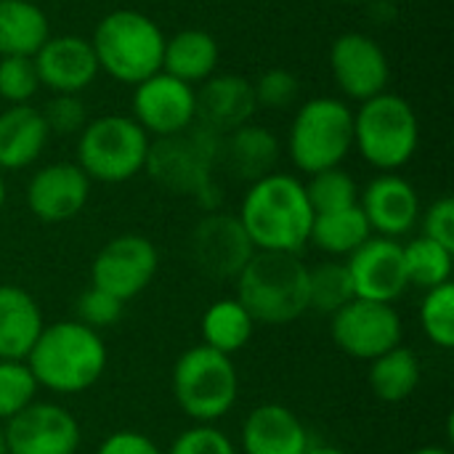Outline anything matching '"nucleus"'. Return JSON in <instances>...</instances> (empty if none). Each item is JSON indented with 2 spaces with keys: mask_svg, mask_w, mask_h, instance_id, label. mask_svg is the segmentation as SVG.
I'll return each mask as SVG.
<instances>
[{
  "mask_svg": "<svg viewBox=\"0 0 454 454\" xmlns=\"http://www.w3.org/2000/svg\"><path fill=\"white\" fill-rule=\"evenodd\" d=\"M330 72L351 101H367L386 90L391 64L386 51L364 32H343L330 45Z\"/></svg>",
  "mask_w": 454,
  "mask_h": 454,
  "instance_id": "2eb2a0df",
  "label": "nucleus"
},
{
  "mask_svg": "<svg viewBox=\"0 0 454 454\" xmlns=\"http://www.w3.org/2000/svg\"><path fill=\"white\" fill-rule=\"evenodd\" d=\"M98 69L125 85H138L162 72L165 35L154 19L133 8L109 11L90 37Z\"/></svg>",
  "mask_w": 454,
  "mask_h": 454,
  "instance_id": "20e7f679",
  "label": "nucleus"
},
{
  "mask_svg": "<svg viewBox=\"0 0 454 454\" xmlns=\"http://www.w3.org/2000/svg\"><path fill=\"white\" fill-rule=\"evenodd\" d=\"M170 391L178 410L189 420L215 426L239 399V372L231 356L200 343L176 359Z\"/></svg>",
  "mask_w": 454,
  "mask_h": 454,
  "instance_id": "0eeeda50",
  "label": "nucleus"
},
{
  "mask_svg": "<svg viewBox=\"0 0 454 454\" xmlns=\"http://www.w3.org/2000/svg\"><path fill=\"white\" fill-rule=\"evenodd\" d=\"M24 362L37 380V388L74 396L101 380L109 354L101 333L77 319H61L43 327Z\"/></svg>",
  "mask_w": 454,
  "mask_h": 454,
  "instance_id": "f03ea898",
  "label": "nucleus"
},
{
  "mask_svg": "<svg viewBox=\"0 0 454 454\" xmlns=\"http://www.w3.org/2000/svg\"><path fill=\"white\" fill-rule=\"evenodd\" d=\"M370 237H372V229H370L362 207L354 205V207H346V210L314 215L309 242L314 247H319L322 253L333 255V258H348Z\"/></svg>",
  "mask_w": 454,
  "mask_h": 454,
  "instance_id": "c85d7f7f",
  "label": "nucleus"
},
{
  "mask_svg": "<svg viewBox=\"0 0 454 454\" xmlns=\"http://www.w3.org/2000/svg\"><path fill=\"white\" fill-rule=\"evenodd\" d=\"M402 255L410 287L415 285L420 290H434L452 282L454 250H447L444 245L420 234L412 242L402 245Z\"/></svg>",
  "mask_w": 454,
  "mask_h": 454,
  "instance_id": "c756f323",
  "label": "nucleus"
},
{
  "mask_svg": "<svg viewBox=\"0 0 454 454\" xmlns=\"http://www.w3.org/2000/svg\"><path fill=\"white\" fill-rule=\"evenodd\" d=\"M311 439L303 420L285 404H261L242 423L245 454H303Z\"/></svg>",
  "mask_w": 454,
  "mask_h": 454,
  "instance_id": "412c9836",
  "label": "nucleus"
},
{
  "mask_svg": "<svg viewBox=\"0 0 454 454\" xmlns=\"http://www.w3.org/2000/svg\"><path fill=\"white\" fill-rule=\"evenodd\" d=\"M40 114L45 120L48 133H59V136H72L88 125V109L82 104V98L77 93H53L43 106Z\"/></svg>",
  "mask_w": 454,
  "mask_h": 454,
  "instance_id": "e433bc0d",
  "label": "nucleus"
},
{
  "mask_svg": "<svg viewBox=\"0 0 454 454\" xmlns=\"http://www.w3.org/2000/svg\"><path fill=\"white\" fill-rule=\"evenodd\" d=\"M423 237L454 250V200L439 197L426 213H423Z\"/></svg>",
  "mask_w": 454,
  "mask_h": 454,
  "instance_id": "ea45409f",
  "label": "nucleus"
},
{
  "mask_svg": "<svg viewBox=\"0 0 454 454\" xmlns=\"http://www.w3.org/2000/svg\"><path fill=\"white\" fill-rule=\"evenodd\" d=\"M218 149H221V136L194 122L181 133L149 144L144 170L162 189L202 200L213 210V202L218 197V186H215Z\"/></svg>",
  "mask_w": 454,
  "mask_h": 454,
  "instance_id": "39448f33",
  "label": "nucleus"
},
{
  "mask_svg": "<svg viewBox=\"0 0 454 454\" xmlns=\"http://www.w3.org/2000/svg\"><path fill=\"white\" fill-rule=\"evenodd\" d=\"M51 37L48 16L32 0H0V56H35Z\"/></svg>",
  "mask_w": 454,
  "mask_h": 454,
  "instance_id": "a878e982",
  "label": "nucleus"
},
{
  "mask_svg": "<svg viewBox=\"0 0 454 454\" xmlns=\"http://www.w3.org/2000/svg\"><path fill=\"white\" fill-rule=\"evenodd\" d=\"M8 454H77L82 431L77 418L56 402H32L3 423Z\"/></svg>",
  "mask_w": 454,
  "mask_h": 454,
  "instance_id": "f8f14e48",
  "label": "nucleus"
},
{
  "mask_svg": "<svg viewBox=\"0 0 454 454\" xmlns=\"http://www.w3.org/2000/svg\"><path fill=\"white\" fill-rule=\"evenodd\" d=\"M125 303L117 301L114 295L98 290V287H88L80 298H77V322L90 327V330H104L112 327L114 322H120Z\"/></svg>",
  "mask_w": 454,
  "mask_h": 454,
  "instance_id": "58836bf2",
  "label": "nucleus"
},
{
  "mask_svg": "<svg viewBox=\"0 0 454 454\" xmlns=\"http://www.w3.org/2000/svg\"><path fill=\"white\" fill-rule=\"evenodd\" d=\"M32 59L40 85H45L51 93L80 96L101 72L90 40L80 35H51Z\"/></svg>",
  "mask_w": 454,
  "mask_h": 454,
  "instance_id": "6ab92c4d",
  "label": "nucleus"
},
{
  "mask_svg": "<svg viewBox=\"0 0 454 454\" xmlns=\"http://www.w3.org/2000/svg\"><path fill=\"white\" fill-rule=\"evenodd\" d=\"M303 186H306V197H309L314 215L359 205V186H356L354 176L346 173L343 168L319 170V173L309 176V184H303Z\"/></svg>",
  "mask_w": 454,
  "mask_h": 454,
  "instance_id": "2f4dec72",
  "label": "nucleus"
},
{
  "mask_svg": "<svg viewBox=\"0 0 454 454\" xmlns=\"http://www.w3.org/2000/svg\"><path fill=\"white\" fill-rule=\"evenodd\" d=\"M356 298L346 261H325L309 269V311L335 314Z\"/></svg>",
  "mask_w": 454,
  "mask_h": 454,
  "instance_id": "7c9ffc66",
  "label": "nucleus"
},
{
  "mask_svg": "<svg viewBox=\"0 0 454 454\" xmlns=\"http://www.w3.org/2000/svg\"><path fill=\"white\" fill-rule=\"evenodd\" d=\"M51 133L40 109L13 104L0 112V173L24 170L43 154Z\"/></svg>",
  "mask_w": 454,
  "mask_h": 454,
  "instance_id": "5701e85b",
  "label": "nucleus"
},
{
  "mask_svg": "<svg viewBox=\"0 0 454 454\" xmlns=\"http://www.w3.org/2000/svg\"><path fill=\"white\" fill-rule=\"evenodd\" d=\"M96 454H165L141 431H114L109 434Z\"/></svg>",
  "mask_w": 454,
  "mask_h": 454,
  "instance_id": "a19ab883",
  "label": "nucleus"
},
{
  "mask_svg": "<svg viewBox=\"0 0 454 454\" xmlns=\"http://www.w3.org/2000/svg\"><path fill=\"white\" fill-rule=\"evenodd\" d=\"M279 157H282V144L263 125L247 122V125L221 136L218 168H223L237 181L253 184V181L274 173Z\"/></svg>",
  "mask_w": 454,
  "mask_h": 454,
  "instance_id": "4be33fe9",
  "label": "nucleus"
},
{
  "mask_svg": "<svg viewBox=\"0 0 454 454\" xmlns=\"http://www.w3.org/2000/svg\"><path fill=\"white\" fill-rule=\"evenodd\" d=\"M351 149L354 109L346 101L319 96L298 106L287 136V154L301 173L314 176L327 168H340Z\"/></svg>",
  "mask_w": 454,
  "mask_h": 454,
  "instance_id": "6e6552de",
  "label": "nucleus"
},
{
  "mask_svg": "<svg viewBox=\"0 0 454 454\" xmlns=\"http://www.w3.org/2000/svg\"><path fill=\"white\" fill-rule=\"evenodd\" d=\"M160 269L157 245L144 234H120L109 239L90 263V285L128 303L141 295Z\"/></svg>",
  "mask_w": 454,
  "mask_h": 454,
  "instance_id": "9b49d317",
  "label": "nucleus"
},
{
  "mask_svg": "<svg viewBox=\"0 0 454 454\" xmlns=\"http://www.w3.org/2000/svg\"><path fill=\"white\" fill-rule=\"evenodd\" d=\"M359 207L378 237L399 239L420 221V197L399 173H380L359 192Z\"/></svg>",
  "mask_w": 454,
  "mask_h": 454,
  "instance_id": "a211bd4d",
  "label": "nucleus"
},
{
  "mask_svg": "<svg viewBox=\"0 0 454 454\" xmlns=\"http://www.w3.org/2000/svg\"><path fill=\"white\" fill-rule=\"evenodd\" d=\"M221 59L218 40L205 29H181L173 37H165L162 51V72L170 77L186 82V85H202L207 77L215 74Z\"/></svg>",
  "mask_w": 454,
  "mask_h": 454,
  "instance_id": "393cba45",
  "label": "nucleus"
},
{
  "mask_svg": "<svg viewBox=\"0 0 454 454\" xmlns=\"http://www.w3.org/2000/svg\"><path fill=\"white\" fill-rule=\"evenodd\" d=\"M346 266H348L356 298L378 301V303H396L410 287L402 245L396 239L372 234L359 250H354L346 258Z\"/></svg>",
  "mask_w": 454,
  "mask_h": 454,
  "instance_id": "dca6fc26",
  "label": "nucleus"
},
{
  "mask_svg": "<svg viewBox=\"0 0 454 454\" xmlns=\"http://www.w3.org/2000/svg\"><path fill=\"white\" fill-rule=\"evenodd\" d=\"M303 454H346L338 447H330V444H309V450Z\"/></svg>",
  "mask_w": 454,
  "mask_h": 454,
  "instance_id": "79ce46f5",
  "label": "nucleus"
},
{
  "mask_svg": "<svg viewBox=\"0 0 454 454\" xmlns=\"http://www.w3.org/2000/svg\"><path fill=\"white\" fill-rule=\"evenodd\" d=\"M253 96L258 109H290L301 96V82L290 69H266L258 80H253Z\"/></svg>",
  "mask_w": 454,
  "mask_h": 454,
  "instance_id": "c9c22d12",
  "label": "nucleus"
},
{
  "mask_svg": "<svg viewBox=\"0 0 454 454\" xmlns=\"http://www.w3.org/2000/svg\"><path fill=\"white\" fill-rule=\"evenodd\" d=\"M237 218L255 250L301 253L309 245L314 210L303 181L274 170L247 186Z\"/></svg>",
  "mask_w": 454,
  "mask_h": 454,
  "instance_id": "f257e3e1",
  "label": "nucleus"
},
{
  "mask_svg": "<svg viewBox=\"0 0 454 454\" xmlns=\"http://www.w3.org/2000/svg\"><path fill=\"white\" fill-rule=\"evenodd\" d=\"M3 205H5V178L0 173V210H3Z\"/></svg>",
  "mask_w": 454,
  "mask_h": 454,
  "instance_id": "a18cd8bd",
  "label": "nucleus"
},
{
  "mask_svg": "<svg viewBox=\"0 0 454 454\" xmlns=\"http://www.w3.org/2000/svg\"><path fill=\"white\" fill-rule=\"evenodd\" d=\"M410 454H452V450L439 447V444H428V447H420V450H415V452Z\"/></svg>",
  "mask_w": 454,
  "mask_h": 454,
  "instance_id": "37998d69",
  "label": "nucleus"
},
{
  "mask_svg": "<svg viewBox=\"0 0 454 454\" xmlns=\"http://www.w3.org/2000/svg\"><path fill=\"white\" fill-rule=\"evenodd\" d=\"M43 327L37 301L19 285H0V359L24 362Z\"/></svg>",
  "mask_w": 454,
  "mask_h": 454,
  "instance_id": "b1692460",
  "label": "nucleus"
},
{
  "mask_svg": "<svg viewBox=\"0 0 454 454\" xmlns=\"http://www.w3.org/2000/svg\"><path fill=\"white\" fill-rule=\"evenodd\" d=\"M40 90V77L32 56H0V98L13 104H29Z\"/></svg>",
  "mask_w": 454,
  "mask_h": 454,
  "instance_id": "f704fd0d",
  "label": "nucleus"
},
{
  "mask_svg": "<svg viewBox=\"0 0 454 454\" xmlns=\"http://www.w3.org/2000/svg\"><path fill=\"white\" fill-rule=\"evenodd\" d=\"M338 3H343V5H372L375 0H338Z\"/></svg>",
  "mask_w": 454,
  "mask_h": 454,
  "instance_id": "c03bdc74",
  "label": "nucleus"
},
{
  "mask_svg": "<svg viewBox=\"0 0 454 454\" xmlns=\"http://www.w3.org/2000/svg\"><path fill=\"white\" fill-rule=\"evenodd\" d=\"M253 82L239 74H213L197 90V122L215 136H226L255 114Z\"/></svg>",
  "mask_w": 454,
  "mask_h": 454,
  "instance_id": "aec40b11",
  "label": "nucleus"
},
{
  "mask_svg": "<svg viewBox=\"0 0 454 454\" xmlns=\"http://www.w3.org/2000/svg\"><path fill=\"white\" fill-rule=\"evenodd\" d=\"M0 454H8V447H5V434H3V426H0Z\"/></svg>",
  "mask_w": 454,
  "mask_h": 454,
  "instance_id": "49530a36",
  "label": "nucleus"
},
{
  "mask_svg": "<svg viewBox=\"0 0 454 454\" xmlns=\"http://www.w3.org/2000/svg\"><path fill=\"white\" fill-rule=\"evenodd\" d=\"M200 333H202V346L234 356L250 343L255 333V319L237 298H221L205 309L200 319Z\"/></svg>",
  "mask_w": 454,
  "mask_h": 454,
  "instance_id": "bb28decb",
  "label": "nucleus"
},
{
  "mask_svg": "<svg viewBox=\"0 0 454 454\" xmlns=\"http://www.w3.org/2000/svg\"><path fill=\"white\" fill-rule=\"evenodd\" d=\"M237 301L255 325H290L309 311V266L298 253L255 250L234 279Z\"/></svg>",
  "mask_w": 454,
  "mask_h": 454,
  "instance_id": "7ed1b4c3",
  "label": "nucleus"
},
{
  "mask_svg": "<svg viewBox=\"0 0 454 454\" xmlns=\"http://www.w3.org/2000/svg\"><path fill=\"white\" fill-rule=\"evenodd\" d=\"M420 144V122L412 104L399 93H378L354 112V149L380 173L404 168Z\"/></svg>",
  "mask_w": 454,
  "mask_h": 454,
  "instance_id": "423d86ee",
  "label": "nucleus"
},
{
  "mask_svg": "<svg viewBox=\"0 0 454 454\" xmlns=\"http://www.w3.org/2000/svg\"><path fill=\"white\" fill-rule=\"evenodd\" d=\"M90 184L77 162H51L29 178L27 207L43 223L72 221L88 205Z\"/></svg>",
  "mask_w": 454,
  "mask_h": 454,
  "instance_id": "f3484780",
  "label": "nucleus"
},
{
  "mask_svg": "<svg viewBox=\"0 0 454 454\" xmlns=\"http://www.w3.org/2000/svg\"><path fill=\"white\" fill-rule=\"evenodd\" d=\"M133 120L146 136L165 138L197 122V90L168 72H157L133 85Z\"/></svg>",
  "mask_w": 454,
  "mask_h": 454,
  "instance_id": "ddd939ff",
  "label": "nucleus"
},
{
  "mask_svg": "<svg viewBox=\"0 0 454 454\" xmlns=\"http://www.w3.org/2000/svg\"><path fill=\"white\" fill-rule=\"evenodd\" d=\"M189 247L194 266L210 279H237L255 253L242 221L221 210H210L194 226Z\"/></svg>",
  "mask_w": 454,
  "mask_h": 454,
  "instance_id": "4468645a",
  "label": "nucleus"
},
{
  "mask_svg": "<svg viewBox=\"0 0 454 454\" xmlns=\"http://www.w3.org/2000/svg\"><path fill=\"white\" fill-rule=\"evenodd\" d=\"M423 378V364L420 356L412 348L396 346L386 354H380L378 359L370 362V372H367V383L370 391L388 404H399L404 399H410Z\"/></svg>",
  "mask_w": 454,
  "mask_h": 454,
  "instance_id": "cd10ccee",
  "label": "nucleus"
},
{
  "mask_svg": "<svg viewBox=\"0 0 454 454\" xmlns=\"http://www.w3.org/2000/svg\"><path fill=\"white\" fill-rule=\"evenodd\" d=\"M404 325L394 303L354 298L330 317L333 343L351 359L372 362L380 354L402 346Z\"/></svg>",
  "mask_w": 454,
  "mask_h": 454,
  "instance_id": "9d476101",
  "label": "nucleus"
},
{
  "mask_svg": "<svg viewBox=\"0 0 454 454\" xmlns=\"http://www.w3.org/2000/svg\"><path fill=\"white\" fill-rule=\"evenodd\" d=\"M420 327L426 338L450 351L454 346V285L447 282L442 287L426 290V298L420 303Z\"/></svg>",
  "mask_w": 454,
  "mask_h": 454,
  "instance_id": "473e14b6",
  "label": "nucleus"
},
{
  "mask_svg": "<svg viewBox=\"0 0 454 454\" xmlns=\"http://www.w3.org/2000/svg\"><path fill=\"white\" fill-rule=\"evenodd\" d=\"M165 454H237V447L221 428L194 423L173 439Z\"/></svg>",
  "mask_w": 454,
  "mask_h": 454,
  "instance_id": "4c0bfd02",
  "label": "nucleus"
},
{
  "mask_svg": "<svg viewBox=\"0 0 454 454\" xmlns=\"http://www.w3.org/2000/svg\"><path fill=\"white\" fill-rule=\"evenodd\" d=\"M149 136L130 114H101L88 120L77 138V165L98 184H125L144 173Z\"/></svg>",
  "mask_w": 454,
  "mask_h": 454,
  "instance_id": "1a4fd4ad",
  "label": "nucleus"
},
{
  "mask_svg": "<svg viewBox=\"0 0 454 454\" xmlns=\"http://www.w3.org/2000/svg\"><path fill=\"white\" fill-rule=\"evenodd\" d=\"M37 396V380L32 378L27 362L0 359V423H8Z\"/></svg>",
  "mask_w": 454,
  "mask_h": 454,
  "instance_id": "72a5a7b5",
  "label": "nucleus"
}]
</instances>
